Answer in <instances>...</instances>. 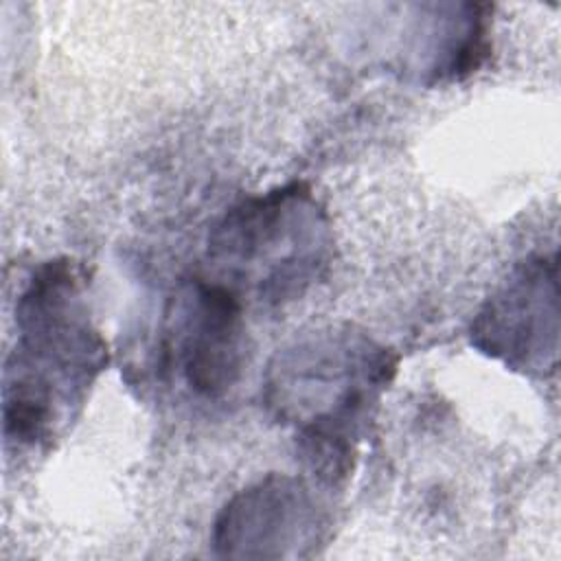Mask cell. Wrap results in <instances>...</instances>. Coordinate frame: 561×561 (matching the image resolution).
<instances>
[{
    "label": "cell",
    "mask_w": 561,
    "mask_h": 561,
    "mask_svg": "<svg viewBox=\"0 0 561 561\" xmlns=\"http://www.w3.org/2000/svg\"><path fill=\"white\" fill-rule=\"evenodd\" d=\"M394 373V353L353 327L320 329L278 348L263 401L276 421L294 427L298 458L318 484L333 489L351 476Z\"/></svg>",
    "instance_id": "6da1fadb"
},
{
    "label": "cell",
    "mask_w": 561,
    "mask_h": 561,
    "mask_svg": "<svg viewBox=\"0 0 561 561\" xmlns=\"http://www.w3.org/2000/svg\"><path fill=\"white\" fill-rule=\"evenodd\" d=\"M327 515L300 478L272 473L232 495L213 528V548L230 559H302L322 543Z\"/></svg>",
    "instance_id": "8992f818"
},
{
    "label": "cell",
    "mask_w": 561,
    "mask_h": 561,
    "mask_svg": "<svg viewBox=\"0 0 561 561\" xmlns=\"http://www.w3.org/2000/svg\"><path fill=\"white\" fill-rule=\"evenodd\" d=\"M331 224L307 182H289L230 206L213 226L206 259L241 300L300 298L329 267Z\"/></svg>",
    "instance_id": "3957f363"
},
{
    "label": "cell",
    "mask_w": 561,
    "mask_h": 561,
    "mask_svg": "<svg viewBox=\"0 0 561 561\" xmlns=\"http://www.w3.org/2000/svg\"><path fill=\"white\" fill-rule=\"evenodd\" d=\"M162 353L193 394L224 397L245 366L243 300L213 278L188 280L167 309Z\"/></svg>",
    "instance_id": "5b68a950"
},
{
    "label": "cell",
    "mask_w": 561,
    "mask_h": 561,
    "mask_svg": "<svg viewBox=\"0 0 561 561\" xmlns=\"http://www.w3.org/2000/svg\"><path fill=\"white\" fill-rule=\"evenodd\" d=\"M75 261L39 265L15 305L18 340L4 364V436L44 447L81 408L110 353L92 324Z\"/></svg>",
    "instance_id": "7a4b0ae2"
},
{
    "label": "cell",
    "mask_w": 561,
    "mask_h": 561,
    "mask_svg": "<svg viewBox=\"0 0 561 561\" xmlns=\"http://www.w3.org/2000/svg\"><path fill=\"white\" fill-rule=\"evenodd\" d=\"M471 344L511 370L548 377L559 355L557 254L528 256L486 298L469 329Z\"/></svg>",
    "instance_id": "277c9868"
}]
</instances>
